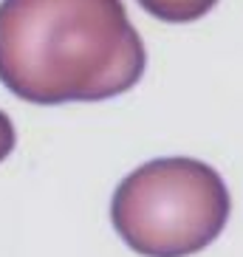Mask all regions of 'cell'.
<instances>
[{
    "mask_svg": "<svg viewBox=\"0 0 243 257\" xmlns=\"http://www.w3.org/2000/svg\"><path fill=\"white\" fill-rule=\"evenodd\" d=\"M147 54L122 0H3L0 82L34 105L99 102L139 85Z\"/></svg>",
    "mask_w": 243,
    "mask_h": 257,
    "instance_id": "6da1fadb",
    "label": "cell"
},
{
    "mask_svg": "<svg viewBox=\"0 0 243 257\" xmlns=\"http://www.w3.org/2000/svg\"><path fill=\"white\" fill-rule=\"evenodd\" d=\"M232 198L218 170L198 159H153L116 187L110 220L145 257H190L223 232Z\"/></svg>",
    "mask_w": 243,
    "mask_h": 257,
    "instance_id": "7a4b0ae2",
    "label": "cell"
},
{
    "mask_svg": "<svg viewBox=\"0 0 243 257\" xmlns=\"http://www.w3.org/2000/svg\"><path fill=\"white\" fill-rule=\"evenodd\" d=\"M147 15L164 23H195L209 15L218 0H139Z\"/></svg>",
    "mask_w": 243,
    "mask_h": 257,
    "instance_id": "3957f363",
    "label": "cell"
},
{
    "mask_svg": "<svg viewBox=\"0 0 243 257\" xmlns=\"http://www.w3.org/2000/svg\"><path fill=\"white\" fill-rule=\"evenodd\" d=\"M15 144H17L15 124H12V119H9V113L0 110V161H6L9 156H12Z\"/></svg>",
    "mask_w": 243,
    "mask_h": 257,
    "instance_id": "277c9868",
    "label": "cell"
}]
</instances>
